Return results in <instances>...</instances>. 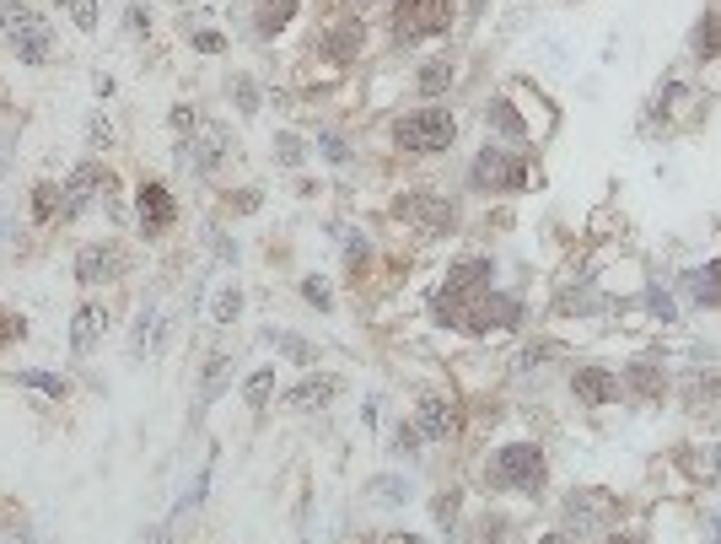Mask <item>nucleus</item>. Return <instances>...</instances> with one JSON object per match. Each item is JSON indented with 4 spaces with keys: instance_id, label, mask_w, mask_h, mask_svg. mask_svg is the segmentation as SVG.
Listing matches in <instances>:
<instances>
[{
    "instance_id": "obj_1",
    "label": "nucleus",
    "mask_w": 721,
    "mask_h": 544,
    "mask_svg": "<svg viewBox=\"0 0 721 544\" xmlns=\"http://www.w3.org/2000/svg\"><path fill=\"white\" fill-rule=\"evenodd\" d=\"M490 286H495V259H484V253H463V259H452V264H447V275H441L437 296H431L437 324H452V329H463V335H469L474 302H480Z\"/></svg>"
},
{
    "instance_id": "obj_2",
    "label": "nucleus",
    "mask_w": 721,
    "mask_h": 544,
    "mask_svg": "<svg viewBox=\"0 0 721 544\" xmlns=\"http://www.w3.org/2000/svg\"><path fill=\"white\" fill-rule=\"evenodd\" d=\"M484 491H506V496H527L539 502L550 491V459L539 442H501L484 459Z\"/></svg>"
},
{
    "instance_id": "obj_3",
    "label": "nucleus",
    "mask_w": 721,
    "mask_h": 544,
    "mask_svg": "<svg viewBox=\"0 0 721 544\" xmlns=\"http://www.w3.org/2000/svg\"><path fill=\"white\" fill-rule=\"evenodd\" d=\"M452 140H458V119L441 103H420L394 119V146L404 157H441V151H452Z\"/></svg>"
},
{
    "instance_id": "obj_4",
    "label": "nucleus",
    "mask_w": 721,
    "mask_h": 544,
    "mask_svg": "<svg viewBox=\"0 0 721 544\" xmlns=\"http://www.w3.org/2000/svg\"><path fill=\"white\" fill-rule=\"evenodd\" d=\"M0 33H6V43L17 49L22 65H49V54H54V28H49V17H39L33 6L0 0Z\"/></svg>"
},
{
    "instance_id": "obj_5",
    "label": "nucleus",
    "mask_w": 721,
    "mask_h": 544,
    "mask_svg": "<svg viewBox=\"0 0 721 544\" xmlns=\"http://www.w3.org/2000/svg\"><path fill=\"white\" fill-rule=\"evenodd\" d=\"M469 189L474 195H522L527 189V157L506 146H480V157L469 163Z\"/></svg>"
},
{
    "instance_id": "obj_6",
    "label": "nucleus",
    "mask_w": 721,
    "mask_h": 544,
    "mask_svg": "<svg viewBox=\"0 0 721 544\" xmlns=\"http://www.w3.org/2000/svg\"><path fill=\"white\" fill-rule=\"evenodd\" d=\"M565 534L571 540H587V534H608L614 529V517H619V502L598 491V485H582V491H571L565 496Z\"/></svg>"
},
{
    "instance_id": "obj_7",
    "label": "nucleus",
    "mask_w": 721,
    "mask_h": 544,
    "mask_svg": "<svg viewBox=\"0 0 721 544\" xmlns=\"http://www.w3.org/2000/svg\"><path fill=\"white\" fill-rule=\"evenodd\" d=\"M452 28V0H394V39L420 43Z\"/></svg>"
},
{
    "instance_id": "obj_8",
    "label": "nucleus",
    "mask_w": 721,
    "mask_h": 544,
    "mask_svg": "<svg viewBox=\"0 0 721 544\" xmlns=\"http://www.w3.org/2000/svg\"><path fill=\"white\" fill-rule=\"evenodd\" d=\"M114 189H119L114 172L97 168V163H81V168L60 184V221H76L92 200H114Z\"/></svg>"
},
{
    "instance_id": "obj_9",
    "label": "nucleus",
    "mask_w": 721,
    "mask_h": 544,
    "mask_svg": "<svg viewBox=\"0 0 721 544\" xmlns=\"http://www.w3.org/2000/svg\"><path fill=\"white\" fill-rule=\"evenodd\" d=\"M619 394H625V383H619V373H608L603 362H582V367H571V399H576V405H587V410H608V405H619Z\"/></svg>"
},
{
    "instance_id": "obj_10",
    "label": "nucleus",
    "mask_w": 721,
    "mask_h": 544,
    "mask_svg": "<svg viewBox=\"0 0 721 544\" xmlns=\"http://www.w3.org/2000/svg\"><path fill=\"white\" fill-rule=\"evenodd\" d=\"M394 216H399V221H415L420 232H437V238L458 232V206L441 200V195H399V200H394Z\"/></svg>"
},
{
    "instance_id": "obj_11",
    "label": "nucleus",
    "mask_w": 721,
    "mask_h": 544,
    "mask_svg": "<svg viewBox=\"0 0 721 544\" xmlns=\"http://www.w3.org/2000/svg\"><path fill=\"white\" fill-rule=\"evenodd\" d=\"M522 318V296H512V292H490L474 302V318H469V335H501V329H518Z\"/></svg>"
},
{
    "instance_id": "obj_12",
    "label": "nucleus",
    "mask_w": 721,
    "mask_h": 544,
    "mask_svg": "<svg viewBox=\"0 0 721 544\" xmlns=\"http://www.w3.org/2000/svg\"><path fill=\"white\" fill-rule=\"evenodd\" d=\"M135 216H140V232H146V238H167L173 221H178V200H173V189L157 184V178H146L140 195H135Z\"/></svg>"
},
{
    "instance_id": "obj_13",
    "label": "nucleus",
    "mask_w": 721,
    "mask_h": 544,
    "mask_svg": "<svg viewBox=\"0 0 721 544\" xmlns=\"http://www.w3.org/2000/svg\"><path fill=\"white\" fill-rule=\"evenodd\" d=\"M124 275V249L119 243H86L76 253V281L81 286H108Z\"/></svg>"
},
{
    "instance_id": "obj_14",
    "label": "nucleus",
    "mask_w": 721,
    "mask_h": 544,
    "mask_svg": "<svg viewBox=\"0 0 721 544\" xmlns=\"http://www.w3.org/2000/svg\"><path fill=\"white\" fill-rule=\"evenodd\" d=\"M415 426H420L426 442H447V437H458L463 416H458V405H452L447 394H426V399L415 405Z\"/></svg>"
},
{
    "instance_id": "obj_15",
    "label": "nucleus",
    "mask_w": 721,
    "mask_h": 544,
    "mask_svg": "<svg viewBox=\"0 0 721 544\" xmlns=\"http://www.w3.org/2000/svg\"><path fill=\"white\" fill-rule=\"evenodd\" d=\"M619 383H625L636 399H646V405H662V394H668V367H662L657 356H636Z\"/></svg>"
},
{
    "instance_id": "obj_16",
    "label": "nucleus",
    "mask_w": 721,
    "mask_h": 544,
    "mask_svg": "<svg viewBox=\"0 0 721 544\" xmlns=\"http://www.w3.org/2000/svg\"><path fill=\"white\" fill-rule=\"evenodd\" d=\"M679 292L689 296L694 307L717 313V307H721V259H706L700 270H683V275H679Z\"/></svg>"
},
{
    "instance_id": "obj_17",
    "label": "nucleus",
    "mask_w": 721,
    "mask_h": 544,
    "mask_svg": "<svg viewBox=\"0 0 721 544\" xmlns=\"http://www.w3.org/2000/svg\"><path fill=\"white\" fill-rule=\"evenodd\" d=\"M339 394H345V377H334V373L302 377V383L285 394V410H323V405H334Z\"/></svg>"
},
{
    "instance_id": "obj_18",
    "label": "nucleus",
    "mask_w": 721,
    "mask_h": 544,
    "mask_svg": "<svg viewBox=\"0 0 721 544\" xmlns=\"http://www.w3.org/2000/svg\"><path fill=\"white\" fill-rule=\"evenodd\" d=\"M103 335H108V307H103V302H81L76 318H71V351H76V356H92V351L103 345Z\"/></svg>"
},
{
    "instance_id": "obj_19",
    "label": "nucleus",
    "mask_w": 721,
    "mask_h": 544,
    "mask_svg": "<svg viewBox=\"0 0 721 544\" xmlns=\"http://www.w3.org/2000/svg\"><path fill=\"white\" fill-rule=\"evenodd\" d=\"M296 11H302V0H259L253 6V39H281L285 28L296 22Z\"/></svg>"
},
{
    "instance_id": "obj_20",
    "label": "nucleus",
    "mask_w": 721,
    "mask_h": 544,
    "mask_svg": "<svg viewBox=\"0 0 721 544\" xmlns=\"http://www.w3.org/2000/svg\"><path fill=\"white\" fill-rule=\"evenodd\" d=\"M360 43H366V28H360V22H339V28H328L318 39V54L334 60V65H351L360 54Z\"/></svg>"
},
{
    "instance_id": "obj_21",
    "label": "nucleus",
    "mask_w": 721,
    "mask_h": 544,
    "mask_svg": "<svg viewBox=\"0 0 721 544\" xmlns=\"http://www.w3.org/2000/svg\"><path fill=\"white\" fill-rule=\"evenodd\" d=\"M484 129H490V135H501V140H527V135H533V129L522 125V114L518 108H512V103H506V97H490V103H484Z\"/></svg>"
},
{
    "instance_id": "obj_22",
    "label": "nucleus",
    "mask_w": 721,
    "mask_h": 544,
    "mask_svg": "<svg viewBox=\"0 0 721 544\" xmlns=\"http://www.w3.org/2000/svg\"><path fill=\"white\" fill-rule=\"evenodd\" d=\"M221 157H227V140H221V135H205V140H184V146H178V163L189 172H216Z\"/></svg>"
},
{
    "instance_id": "obj_23",
    "label": "nucleus",
    "mask_w": 721,
    "mask_h": 544,
    "mask_svg": "<svg viewBox=\"0 0 721 544\" xmlns=\"http://www.w3.org/2000/svg\"><path fill=\"white\" fill-rule=\"evenodd\" d=\"M689 54L706 65V60H721V11H706L694 28H689Z\"/></svg>"
},
{
    "instance_id": "obj_24",
    "label": "nucleus",
    "mask_w": 721,
    "mask_h": 544,
    "mask_svg": "<svg viewBox=\"0 0 721 544\" xmlns=\"http://www.w3.org/2000/svg\"><path fill=\"white\" fill-rule=\"evenodd\" d=\"M11 383H17V388H33V394L54 399V405H65V399H71V377H60V373H39V367H22V373H11Z\"/></svg>"
},
{
    "instance_id": "obj_25",
    "label": "nucleus",
    "mask_w": 721,
    "mask_h": 544,
    "mask_svg": "<svg viewBox=\"0 0 721 544\" xmlns=\"http://www.w3.org/2000/svg\"><path fill=\"white\" fill-rule=\"evenodd\" d=\"M452 82H458V65H452V60H426V65L415 71V92H420V97H441Z\"/></svg>"
},
{
    "instance_id": "obj_26",
    "label": "nucleus",
    "mask_w": 721,
    "mask_h": 544,
    "mask_svg": "<svg viewBox=\"0 0 721 544\" xmlns=\"http://www.w3.org/2000/svg\"><path fill=\"white\" fill-rule=\"evenodd\" d=\"M721 399V377H706V373H689L683 377V405L700 416V410H711Z\"/></svg>"
},
{
    "instance_id": "obj_27",
    "label": "nucleus",
    "mask_w": 721,
    "mask_h": 544,
    "mask_svg": "<svg viewBox=\"0 0 721 544\" xmlns=\"http://www.w3.org/2000/svg\"><path fill=\"white\" fill-rule=\"evenodd\" d=\"M469 544H512V517L506 512H480L474 529H469Z\"/></svg>"
},
{
    "instance_id": "obj_28",
    "label": "nucleus",
    "mask_w": 721,
    "mask_h": 544,
    "mask_svg": "<svg viewBox=\"0 0 721 544\" xmlns=\"http://www.w3.org/2000/svg\"><path fill=\"white\" fill-rule=\"evenodd\" d=\"M242 399H248V410H270V399H275V367L248 373V383H242Z\"/></svg>"
},
{
    "instance_id": "obj_29",
    "label": "nucleus",
    "mask_w": 721,
    "mask_h": 544,
    "mask_svg": "<svg viewBox=\"0 0 721 544\" xmlns=\"http://www.w3.org/2000/svg\"><path fill=\"white\" fill-rule=\"evenodd\" d=\"M264 339H270L275 351H285V356H291L296 367H313V362H318V345H307V339H302V335H291V329H270Z\"/></svg>"
},
{
    "instance_id": "obj_30",
    "label": "nucleus",
    "mask_w": 721,
    "mask_h": 544,
    "mask_svg": "<svg viewBox=\"0 0 721 544\" xmlns=\"http://www.w3.org/2000/svg\"><path fill=\"white\" fill-rule=\"evenodd\" d=\"M227 373H232V356H227V351H216V356L205 362V388H200L205 405H216V399H221V388H227ZM205 405H200V410H205Z\"/></svg>"
},
{
    "instance_id": "obj_31",
    "label": "nucleus",
    "mask_w": 721,
    "mask_h": 544,
    "mask_svg": "<svg viewBox=\"0 0 721 544\" xmlns=\"http://www.w3.org/2000/svg\"><path fill=\"white\" fill-rule=\"evenodd\" d=\"M683 469H689L694 480H706V485L721 480V448H689V453H683Z\"/></svg>"
},
{
    "instance_id": "obj_32",
    "label": "nucleus",
    "mask_w": 721,
    "mask_h": 544,
    "mask_svg": "<svg viewBox=\"0 0 721 544\" xmlns=\"http://www.w3.org/2000/svg\"><path fill=\"white\" fill-rule=\"evenodd\" d=\"M372 502L404 506L409 502V480H404V474H377V480H372Z\"/></svg>"
},
{
    "instance_id": "obj_33",
    "label": "nucleus",
    "mask_w": 721,
    "mask_h": 544,
    "mask_svg": "<svg viewBox=\"0 0 721 544\" xmlns=\"http://www.w3.org/2000/svg\"><path fill=\"white\" fill-rule=\"evenodd\" d=\"M420 442H426L420 426H415V420H399L394 437H388V453H399V459H420Z\"/></svg>"
},
{
    "instance_id": "obj_34",
    "label": "nucleus",
    "mask_w": 721,
    "mask_h": 544,
    "mask_svg": "<svg viewBox=\"0 0 721 544\" xmlns=\"http://www.w3.org/2000/svg\"><path fill=\"white\" fill-rule=\"evenodd\" d=\"M275 163H281V168H302V163H307V140L281 129V135H275Z\"/></svg>"
},
{
    "instance_id": "obj_35",
    "label": "nucleus",
    "mask_w": 721,
    "mask_h": 544,
    "mask_svg": "<svg viewBox=\"0 0 721 544\" xmlns=\"http://www.w3.org/2000/svg\"><path fill=\"white\" fill-rule=\"evenodd\" d=\"M458 506H463V491H441L437 502H431V517H437L441 534H452V529H458Z\"/></svg>"
},
{
    "instance_id": "obj_36",
    "label": "nucleus",
    "mask_w": 721,
    "mask_h": 544,
    "mask_svg": "<svg viewBox=\"0 0 721 544\" xmlns=\"http://www.w3.org/2000/svg\"><path fill=\"white\" fill-rule=\"evenodd\" d=\"M646 318H651V324H673V318H679L673 296L662 292V286H646Z\"/></svg>"
},
{
    "instance_id": "obj_37",
    "label": "nucleus",
    "mask_w": 721,
    "mask_h": 544,
    "mask_svg": "<svg viewBox=\"0 0 721 544\" xmlns=\"http://www.w3.org/2000/svg\"><path fill=\"white\" fill-rule=\"evenodd\" d=\"M33 216L39 221H60V184H33Z\"/></svg>"
},
{
    "instance_id": "obj_38",
    "label": "nucleus",
    "mask_w": 721,
    "mask_h": 544,
    "mask_svg": "<svg viewBox=\"0 0 721 544\" xmlns=\"http://www.w3.org/2000/svg\"><path fill=\"white\" fill-rule=\"evenodd\" d=\"M227 92H232V103H238V114H259V86H253V76H232L227 82Z\"/></svg>"
},
{
    "instance_id": "obj_39",
    "label": "nucleus",
    "mask_w": 721,
    "mask_h": 544,
    "mask_svg": "<svg viewBox=\"0 0 721 544\" xmlns=\"http://www.w3.org/2000/svg\"><path fill=\"white\" fill-rule=\"evenodd\" d=\"M318 151H323V163H334V168H351V146H345V135L323 129V135H318Z\"/></svg>"
},
{
    "instance_id": "obj_40",
    "label": "nucleus",
    "mask_w": 721,
    "mask_h": 544,
    "mask_svg": "<svg viewBox=\"0 0 721 544\" xmlns=\"http://www.w3.org/2000/svg\"><path fill=\"white\" fill-rule=\"evenodd\" d=\"M345 264H351V281L360 286V275L372 270V249H366V238H351V243H345Z\"/></svg>"
},
{
    "instance_id": "obj_41",
    "label": "nucleus",
    "mask_w": 721,
    "mask_h": 544,
    "mask_svg": "<svg viewBox=\"0 0 721 544\" xmlns=\"http://www.w3.org/2000/svg\"><path fill=\"white\" fill-rule=\"evenodd\" d=\"M302 296H307L318 313H334V292H328V281H323V275H307V281H302Z\"/></svg>"
},
{
    "instance_id": "obj_42",
    "label": "nucleus",
    "mask_w": 721,
    "mask_h": 544,
    "mask_svg": "<svg viewBox=\"0 0 721 544\" xmlns=\"http://www.w3.org/2000/svg\"><path fill=\"white\" fill-rule=\"evenodd\" d=\"M238 313H242V292L238 286H227V292L216 296V313H210V318H216V324H232Z\"/></svg>"
},
{
    "instance_id": "obj_43",
    "label": "nucleus",
    "mask_w": 721,
    "mask_h": 544,
    "mask_svg": "<svg viewBox=\"0 0 721 544\" xmlns=\"http://www.w3.org/2000/svg\"><path fill=\"white\" fill-rule=\"evenodd\" d=\"M86 140H92L97 151H108V146H114V125H108L103 114H92V119H86Z\"/></svg>"
},
{
    "instance_id": "obj_44",
    "label": "nucleus",
    "mask_w": 721,
    "mask_h": 544,
    "mask_svg": "<svg viewBox=\"0 0 721 544\" xmlns=\"http://www.w3.org/2000/svg\"><path fill=\"white\" fill-rule=\"evenodd\" d=\"M60 6H65V11L76 17L81 33H92V28H97V6H92V0H60Z\"/></svg>"
},
{
    "instance_id": "obj_45",
    "label": "nucleus",
    "mask_w": 721,
    "mask_h": 544,
    "mask_svg": "<svg viewBox=\"0 0 721 544\" xmlns=\"http://www.w3.org/2000/svg\"><path fill=\"white\" fill-rule=\"evenodd\" d=\"M544 356H555V345H527V351L518 356V367L522 373H533V367H544Z\"/></svg>"
},
{
    "instance_id": "obj_46",
    "label": "nucleus",
    "mask_w": 721,
    "mask_h": 544,
    "mask_svg": "<svg viewBox=\"0 0 721 544\" xmlns=\"http://www.w3.org/2000/svg\"><path fill=\"white\" fill-rule=\"evenodd\" d=\"M167 119H173V129H178L184 140H189V135H195V125H200V119H195V108H184V103H178V108H173Z\"/></svg>"
},
{
    "instance_id": "obj_47",
    "label": "nucleus",
    "mask_w": 721,
    "mask_h": 544,
    "mask_svg": "<svg viewBox=\"0 0 721 544\" xmlns=\"http://www.w3.org/2000/svg\"><path fill=\"white\" fill-rule=\"evenodd\" d=\"M124 22H129V33H135V39H140V33H151V11H146V6H129V11H124Z\"/></svg>"
},
{
    "instance_id": "obj_48",
    "label": "nucleus",
    "mask_w": 721,
    "mask_h": 544,
    "mask_svg": "<svg viewBox=\"0 0 721 544\" xmlns=\"http://www.w3.org/2000/svg\"><path fill=\"white\" fill-rule=\"evenodd\" d=\"M195 49H200V54H227V39L210 33V28H200V33H195Z\"/></svg>"
},
{
    "instance_id": "obj_49",
    "label": "nucleus",
    "mask_w": 721,
    "mask_h": 544,
    "mask_svg": "<svg viewBox=\"0 0 721 544\" xmlns=\"http://www.w3.org/2000/svg\"><path fill=\"white\" fill-rule=\"evenodd\" d=\"M227 206H232V210H259V195H253V189H242L238 200H232V195H227Z\"/></svg>"
},
{
    "instance_id": "obj_50",
    "label": "nucleus",
    "mask_w": 721,
    "mask_h": 544,
    "mask_svg": "<svg viewBox=\"0 0 721 544\" xmlns=\"http://www.w3.org/2000/svg\"><path fill=\"white\" fill-rule=\"evenodd\" d=\"M533 544H576V540H571L565 529H550V534H539V540H533Z\"/></svg>"
},
{
    "instance_id": "obj_51",
    "label": "nucleus",
    "mask_w": 721,
    "mask_h": 544,
    "mask_svg": "<svg viewBox=\"0 0 721 544\" xmlns=\"http://www.w3.org/2000/svg\"><path fill=\"white\" fill-rule=\"evenodd\" d=\"M603 544H636V534H625V529H608V534H603Z\"/></svg>"
},
{
    "instance_id": "obj_52",
    "label": "nucleus",
    "mask_w": 721,
    "mask_h": 544,
    "mask_svg": "<svg viewBox=\"0 0 721 544\" xmlns=\"http://www.w3.org/2000/svg\"><path fill=\"white\" fill-rule=\"evenodd\" d=\"M388 544H415V540H388Z\"/></svg>"
}]
</instances>
